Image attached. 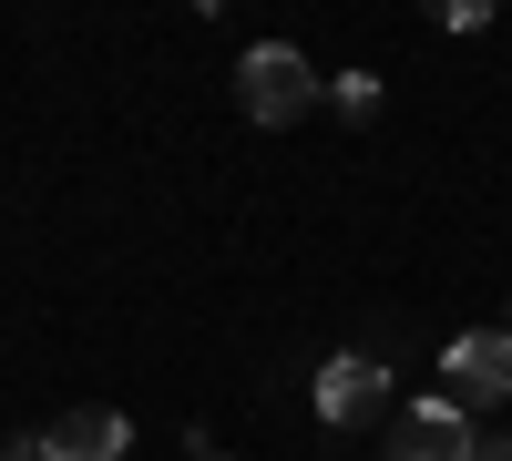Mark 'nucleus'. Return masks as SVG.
I'll list each match as a JSON object with an SVG mask.
<instances>
[{"instance_id":"obj_1","label":"nucleus","mask_w":512,"mask_h":461,"mask_svg":"<svg viewBox=\"0 0 512 461\" xmlns=\"http://www.w3.org/2000/svg\"><path fill=\"white\" fill-rule=\"evenodd\" d=\"M236 103H246L256 123H297V113H308V103H318V72H308V62H297V52H287V41H256V52L236 62Z\"/></svg>"},{"instance_id":"obj_2","label":"nucleus","mask_w":512,"mask_h":461,"mask_svg":"<svg viewBox=\"0 0 512 461\" xmlns=\"http://www.w3.org/2000/svg\"><path fill=\"white\" fill-rule=\"evenodd\" d=\"M472 451H482V431L461 421L451 400H410L390 421V461H472Z\"/></svg>"},{"instance_id":"obj_3","label":"nucleus","mask_w":512,"mask_h":461,"mask_svg":"<svg viewBox=\"0 0 512 461\" xmlns=\"http://www.w3.org/2000/svg\"><path fill=\"white\" fill-rule=\"evenodd\" d=\"M441 369L461 400H512V328H461L441 349Z\"/></svg>"},{"instance_id":"obj_4","label":"nucleus","mask_w":512,"mask_h":461,"mask_svg":"<svg viewBox=\"0 0 512 461\" xmlns=\"http://www.w3.org/2000/svg\"><path fill=\"white\" fill-rule=\"evenodd\" d=\"M31 451L41 461H123V451H134V421H123V410H62Z\"/></svg>"},{"instance_id":"obj_5","label":"nucleus","mask_w":512,"mask_h":461,"mask_svg":"<svg viewBox=\"0 0 512 461\" xmlns=\"http://www.w3.org/2000/svg\"><path fill=\"white\" fill-rule=\"evenodd\" d=\"M379 400H390V369H379L369 349H349V359L318 369V421H369Z\"/></svg>"},{"instance_id":"obj_6","label":"nucleus","mask_w":512,"mask_h":461,"mask_svg":"<svg viewBox=\"0 0 512 461\" xmlns=\"http://www.w3.org/2000/svg\"><path fill=\"white\" fill-rule=\"evenodd\" d=\"M328 103L349 113V123H369V113H379V72H338V82H328Z\"/></svg>"},{"instance_id":"obj_7","label":"nucleus","mask_w":512,"mask_h":461,"mask_svg":"<svg viewBox=\"0 0 512 461\" xmlns=\"http://www.w3.org/2000/svg\"><path fill=\"white\" fill-rule=\"evenodd\" d=\"M472 461H512V431H492V441H482V451H472Z\"/></svg>"},{"instance_id":"obj_8","label":"nucleus","mask_w":512,"mask_h":461,"mask_svg":"<svg viewBox=\"0 0 512 461\" xmlns=\"http://www.w3.org/2000/svg\"><path fill=\"white\" fill-rule=\"evenodd\" d=\"M0 461H41V451H0Z\"/></svg>"},{"instance_id":"obj_9","label":"nucleus","mask_w":512,"mask_h":461,"mask_svg":"<svg viewBox=\"0 0 512 461\" xmlns=\"http://www.w3.org/2000/svg\"><path fill=\"white\" fill-rule=\"evenodd\" d=\"M195 461H216V451H195Z\"/></svg>"}]
</instances>
